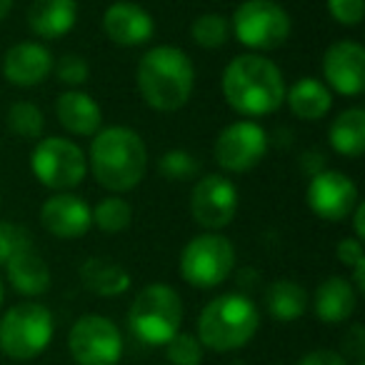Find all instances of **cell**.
<instances>
[{"label":"cell","instance_id":"6da1fadb","mask_svg":"<svg viewBox=\"0 0 365 365\" xmlns=\"http://www.w3.org/2000/svg\"><path fill=\"white\" fill-rule=\"evenodd\" d=\"M220 91L230 108L238 115L263 118L285 106V78L270 58L260 53L235 56L225 66L220 78Z\"/></svg>","mask_w":365,"mask_h":365},{"label":"cell","instance_id":"7a4b0ae2","mask_svg":"<svg viewBox=\"0 0 365 365\" xmlns=\"http://www.w3.org/2000/svg\"><path fill=\"white\" fill-rule=\"evenodd\" d=\"M88 168L108 193H128L148 173V145L140 133L128 125L101 128L91 140Z\"/></svg>","mask_w":365,"mask_h":365},{"label":"cell","instance_id":"3957f363","mask_svg":"<svg viewBox=\"0 0 365 365\" xmlns=\"http://www.w3.org/2000/svg\"><path fill=\"white\" fill-rule=\"evenodd\" d=\"M135 83L145 106L158 113H175L188 106L195 91V66L178 46H155L138 61Z\"/></svg>","mask_w":365,"mask_h":365},{"label":"cell","instance_id":"277c9868","mask_svg":"<svg viewBox=\"0 0 365 365\" xmlns=\"http://www.w3.org/2000/svg\"><path fill=\"white\" fill-rule=\"evenodd\" d=\"M260 328V310L248 295L223 293L203 305L195 323V338L205 350L233 353L255 338Z\"/></svg>","mask_w":365,"mask_h":365},{"label":"cell","instance_id":"5b68a950","mask_svg":"<svg viewBox=\"0 0 365 365\" xmlns=\"http://www.w3.org/2000/svg\"><path fill=\"white\" fill-rule=\"evenodd\" d=\"M182 298L173 285L150 283L133 298L128 308V330L140 340L143 345L160 348L182 325Z\"/></svg>","mask_w":365,"mask_h":365},{"label":"cell","instance_id":"8992f818","mask_svg":"<svg viewBox=\"0 0 365 365\" xmlns=\"http://www.w3.org/2000/svg\"><path fill=\"white\" fill-rule=\"evenodd\" d=\"M56 335V318L51 308L26 300L0 315V353L18 363L36 360L48 350Z\"/></svg>","mask_w":365,"mask_h":365},{"label":"cell","instance_id":"52a82bcc","mask_svg":"<svg viewBox=\"0 0 365 365\" xmlns=\"http://www.w3.org/2000/svg\"><path fill=\"white\" fill-rule=\"evenodd\" d=\"M293 21L275 0H243L230 18V33L250 53H270L288 43Z\"/></svg>","mask_w":365,"mask_h":365},{"label":"cell","instance_id":"ba28073f","mask_svg":"<svg viewBox=\"0 0 365 365\" xmlns=\"http://www.w3.org/2000/svg\"><path fill=\"white\" fill-rule=\"evenodd\" d=\"M235 268V245L220 233H205L190 238L178 258V273L198 290H213L230 278Z\"/></svg>","mask_w":365,"mask_h":365},{"label":"cell","instance_id":"9c48e42d","mask_svg":"<svg viewBox=\"0 0 365 365\" xmlns=\"http://www.w3.org/2000/svg\"><path fill=\"white\" fill-rule=\"evenodd\" d=\"M31 170L43 188L68 193L78 188L88 173V158L71 138H41L33 148Z\"/></svg>","mask_w":365,"mask_h":365},{"label":"cell","instance_id":"30bf717a","mask_svg":"<svg viewBox=\"0 0 365 365\" xmlns=\"http://www.w3.org/2000/svg\"><path fill=\"white\" fill-rule=\"evenodd\" d=\"M68 350L76 365H118L123 358V333L106 315L86 313L68 333Z\"/></svg>","mask_w":365,"mask_h":365},{"label":"cell","instance_id":"8fae6325","mask_svg":"<svg viewBox=\"0 0 365 365\" xmlns=\"http://www.w3.org/2000/svg\"><path fill=\"white\" fill-rule=\"evenodd\" d=\"M265 153H268V133L258 120H248V118L225 125L213 145L215 163L225 173L253 170L255 165H260Z\"/></svg>","mask_w":365,"mask_h":365},{"label":"cell","instance_id":"7c38bea8","mask_svg":"<svg viewBox=\"0 0 365 365\" xmlns=\"http://www.w3.org/2000/svg\"><path fill=\"white\" fill-rule=\"evenodd\" d=\"M238 188L223 173H208L193 185L190 193V215L200 228L218 233L233 223L238 213Z\"/></svg>","mask_w":365,"mask_h":365},{"label":"cell","instance_id":"4fadbf2b","mask_svg":"<svg viewBox=\"0 0 365 365\" xmlns=\"http://www.w3.org/2000/svg\"><path fill=\"white\" fill-rule=\"evenodd\" d=\"M305 200L313 215L325 223H343L358 205V185L340 170H318L308 182Z\"/></svg>","mask_w":365,"mask_h":365},{"label":"cell","instance_id":"5bb4252c","mask_svg":"<svg viewBox=\"0 0 365 365\" xmlns=\"http://www.w3.org/2000/svg\"><path fill=\"white\" fill-rule=\"evenodd\" d=\"M320 71L330 93L358 98L365 91V48L358 41H335L325 51Z\"/></svg>","mask_w":365,"mask_h":365},{"label":"cell","instance_id":"9a60e30c","mask_svg":"<svg viewBox=\"0 0 365 365\" xmlns=\"http://www.w3.org/2000/svg\"><path fill=\"white\" fill-rule=\"evenodd\" d=\"M103 33L110 43L120 48L145 46L155 36V21L153 16L138 3L118 0L103 13Z\"/></svg>","mask_w":365,"mask_h":365},{"label":"cell","instance_id":"2e32d148","mask_svg":"<svg viewBox=\"0 0 365 365\" xmlns=\"http://www.w3.org/2000/svg\"><path fill=\"white\" fill-rule=\"evenodd\" d=\"M41 223L53 238L76 240L93 228V210L81 195L56 193L41 205Z\"/></svg>","mask_w":365,"mask_h":365},{"label":"cell","instance_id":"e0dca14e","mask_svg":"<svg viewBox=\"0 0 365 365\" xmlns=\"http://www.w3.org/2000/svg\"><path fill=\"white\" fill-rule=\"evenodd\" d=\"M53 53L46 43L21 41L11 46L3 56V78L16 88H36L53 73Z\"/></svg>","mask_w":365,"mask_h":365},{"label":"cell","instance_id":"ac0fdd59","mask_svg":"<svg viewBox=\"0 0 365 365\" xmlns=\"http://www.w3.org/2000/svg\"><path fill=\"white\" fill-rule=\"evenodd\" d=\"M6 273L11 285L16 288V293L26 295V298H38V295L51 290V268L43 260L41 250L36 248V243H28L13 255L6 263Z\"/></svg>","mask_w":365,"mask_h":365},{"label":"cell","instance_id":"d6986e66","mask_svg":"<svg viewBox=\"0 0 365 365\" xmlns=\"http://www.w3.org/2000/svg\"><path fill=\"white\" fill-rule=\"evenodd\" d=\"M358 308V290L353 288L350 278L343 275H330L315 288L313 295V310L320 323L338 325L353 318Z\"/></svg>","mask_w":365,"mask_h":365},{"label":"cell","instance_id":"ffe728a7","mask_svg":"<svg viewBox=\"0 0 365 365\" xmlns=\"http://www.w3.org/2000/svg\"><path fill=\"white\" fill-rule=\"evenodd\" d=\"M58 123L71 135L93 138L103 128V110L93 96L86 91H66L56 101Z\"/></svg>","mask_w":365,"mask_h":365},{"label":"cell","instance_id":"44dd1931","mask_svg":"<svg viewBox=\"0 0 365 365\" xmlns=\"http://www.w3.org/2000/svg\"><path fill=\"white\" fill-rule=\"evenodd\" d=\"M78 23V0H33L28 26L43 41H61Z\"/></svg>","mask_w":365,"mask_h":365},{"label":"cell","instance_id":"7402d4cb","mask_svg":"<svg viewBox=\"0 0 365 365\" xmlns=\"http://www.w3.org/2000/svg\"><path fill=\"white\" fill-rule=\"evenodd\" d=\"M285 103L298 120H323L333 108V93L320 78H300L285 91Z\"/></svg>","mask_w":365,"mask_h":365},{"label":"cell","instance_id":"603a6c76","mask_svg":"<svg viewBox=\"0 0 365 365\" xmlns=\"http://www.w3.org/2000/svg\"><path fill=\"white\" fill-rule=\"evenodd\" d=\"M81 275V283L86 285V290H91L93 295H101V298H118V295L128 293L130 288V273L123 268L120 263L110 258H101V255H93L78 270Z\"/></svg>","mask_w":365,"mask_h":365},{"label":"cell","instance_id":"cb8c5ba5","mask_svg":"<svg viewBox=\"0 0 365 365\" xmlns=\"http://www.w3.org/2000/svg\"><path fill=\"white\" fill-rule=\"evenodd\" d=\"M265 310L278 323L300 320L308 310V290L290 278H278L265 288Z\"/></svg>","mask_w":365,"mask_h":365},{"label":"cell","instance_id":"d4e9b609","mask_svg":"<svg viewBox=\"0 0 365 365\" xmlns=\"http://www.w3.org/2000/svg\"><path fill=\"white\" fill-rule=\"evenodd\" d=\"M328 140L338 155L360 158L365 153V110L363 108H345L333 118Z\"/></svg>","mask_w":365,"mask_h":365},{"label":"cell","instance_id":"484cf974","mask_svg":"<svg viewBox=\"0 0 365 365\" xmlns=\"http://www.w3.org/2000/svg\"><path fill=\"white\" fill-rule=\"evenodd\" d=\"M93 210V225L103 233H123L133 223V205L120 195H108Z\"/></svg>","mask_w":365,"mask_h":365},{"label":"cell","instance_id":"4316f807","mask_svg":"<svg viewBox=\"0 0 365 365\" xmlns=\"http://www.w3.org/2000/svg\"><path fill=\"white\" fill-rule=\"evenodd\" d=\"M190 38L195 46L205 48V51L223 48L230 38V21L220 13H203L190 26Z\"/></svg>","mask_w":365,"mask_h":365},{"label":"cell","instance_id":"83f0119b","mask_svg":"<svg viewBox=\"0 0 365 365\" xmlns=\"http://www.w3.org/2000/svg\"><path fill=\"white\" fill-rule=\"evenodd\" d=\"M8 125L18 138L26 140H41L43 128H46V118L43 110L31 101H16L8 108Z\"/></svg>","mask_w":365,"mask_h":365},{"label":"cell","instance_id":"f1b7e54d","mask_svg":"<svg viewBox=\"0 0 365 365\" xmlns=\"http://www.w3.org/2000/svg\"><path fill=\"white\" fill-rule=\"evenodd\" d=\"M158 170H160V175L168 178V180L185 182L198 175L200 163L195 160L193 153L182 150V148H173V150L163 153V155L158 158Z\"/></svg>","mask_w":365,"mask_h":365},{"label":"cell","instance_id":"f546056e","mask_svg":"<svg viewBox=\"0 0 365 365\" xmlns=\"http://www.w3.org/2000/svg\"><path fill=\"white\" fill-rule=\"evenodd\" d=\"M205 348L193 333H175L165 343V355L170 365H200L203 363Z\"/></svg>","mask_w":365,"mask_h":365},{"label":"cell","instance_id":"4dcf8cb0","mask_svg":"<svg viewBox=\"0 0 365 365\" xmlns=\"http://www.w3.org/2000/svg\"><path fill=\"white\" fill-rule=\"evenodd\" d=\"M53 73H56L63 86H71V91H78V88L86 86L88 78H91V66H88L81 56H76V53H68V56H63L61 61L53 66Z\"/></svg>","mask_w":365,"mask_h":365},{"label":"cell","instance_id":"1f68e13d","mask_svg":"<svg viewBox=\"0 0 365 365\" xmlns=\"http://www.w3.org/2000/svg\"><path fill=\"white\" fill-rule=\"evenodd\" d=\"M28 243H33L31 230L18 223H0V265H6Z\"/></svg>","mask_w":365,"mask_h":365},{"label":"cell","instance_id":"d6a6232c","mask_svg":"<svg viewBox=\"0 0 365 365\" xmlns=\"http://www.w3.org/2000/svg\"><path fill=\"white\" fill-rule=\"evenodd\" d=\"M328 13L338 26L355 28L365 18V0H328Z\"/></svg>","mask_w":365,"mask_h":365},{"label":"cell","instance_id":"836d02e7","mask_svg":"<svg viewBox=\"0 0 365 365\" xmlns=\"http://www.w3.org/2000/svg\"><path fill=\"white\" fill-rule=\"evenodd\" d=\"M298 365H348V358L333 348H315L300 355Z\"/></svg>","mask_w":365,"mask_h":365},{"label":"cell","instance_id":"e575fe53","mask_svg":"<svg viewBox=\"0 0 365 365\" xmlns=\"http://www.w3.org/2000/svg\"><path fill=\"white\" fill-rule=\"evenodd\" d=\"M335 255H338V260L343 265H348V268H355V265L363 263V260H365L363 240H358V238H343L338 243V248H335Z\"/></svg>","mask_w":365,"mask_h":365},{"label":"cell","instance_id":"d590c367","mask_svg":"<svg viewBox=\"0 0 365 365\" xmlns=\"http://www.w3.org/2000/svg\"><path fill=\"white\" fill-rule=\"evenodd\" d=\"M343 355L345 358H355L358 363H363L365 355V330L363 325H350V330L343 338Z\"/></svg>","mask_w":365,"mask_h":365},{"label":"cell","instance_id":"8d00e7d4","mask_svg":"<svg viewBox=\"0 0 365 365\" xmlns=\"http://www.w3.org/2000/svg\"><path fill=\"white\" fill-rule=\"evenodd\" d=\"M350 215H353V228H355L353 238L363 240L365 238V203L363 200H358V205H355V210Z\"/></svg>","mask_w":365,"mask_h":365},{"label":"cell","instance_id":"74e56055","mask_svg":"<svg viewBox=\"0 0 365 365\" xmlns=\"http://www.w3.org/2000/svg\"><path fill=\"white\" fill-rule=\"evenodd\" d=\"M13 3H16V0H0V21L8 18V13L13 11Z\"/></svg>","mask_w":365,"mask_h":365},{"label":"cell","instance_id":"f35d334b","mask_svg":"<svg viewBox=\"0 0 365 365\" xmlns=\"http://www.w3.org/2000/svg\"><path fill=\"white\" fill-rule=\"evenodd\" d=\"M0 308H3V278H0Z\"/></svg>","mask_w":365,"mask_h":365},{"label":"cell","instance_id":"ab89813d","mask_svg":"<svg viewBox=\"0 0 365 365\" xmlns=\"http://www.w3.org/2000/svg\"><path fill=\"white\" fill-rule=\"evenodd\" d=\"M355 365H365V363H355Z\"/></svg>","mask_w":365,"mask_h":365}]
</instances>
